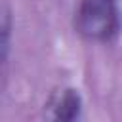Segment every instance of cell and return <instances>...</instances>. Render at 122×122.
<instances>
[{
    "instance_id": "6da1fadb",
    "label": "cell",
    "mask_w": 122,
    "mask_h": 122,
    "mask_svg": "<svg viewBox=\"0 0 122 122\" xmlns=\"http://www.w3.org/2000/svg\"><path fill=\"white\" fill-rule=\"evenodd\" d=\"M78 30L92 40H109L118 29L116 0H80Z\"/></svg>"
},
{
    "instance_id": "7a4b0ae2",
    "label": "cell",
    "mask_w": 122,
    "mask_h": 122,
    "mask_svg": "<svg viewBox=\"0 0 122 122\" xmlns=\"http://www.w3.org/2000/svg\"><path fill=\"white\" fill-rule=\"evenodd\" d=\"M53 111L57 120H74L80 114V95L74 90H65L55 101Z\"/></svg>"
}]
</instances>
